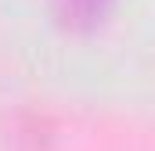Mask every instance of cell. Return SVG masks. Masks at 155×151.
Here are the masks:
<instances>
[{
    "instance_id": "cell-1",
    "label": "cell",
    "mask_w": 155,
    "mask_h": 151,
    "mask_svg": "<svg viewBox=\"0 0 155 151\" xmlns=\"http://www.w3.org/2000/svg\"><path fill=\"white\" fill-rule=\"evenodd\" d=\"M58 4H61V11L69 18H94L105 0H58Z\"/></svg>"
}]
</instances>
